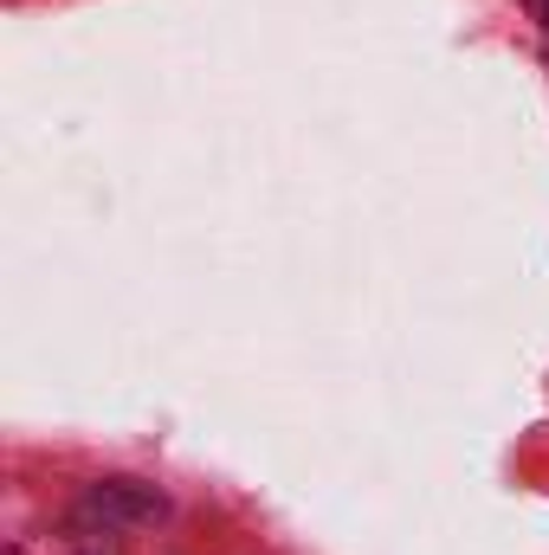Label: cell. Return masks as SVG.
Segmentation results:
<instances>
[{
    "label": "cell",
    "mask_w": 549,
    "mask_h": 555,
    "mask_svg": "<svg viewBox=\"0 0 549 555\" xmlns=\"http://www.w3.org/2000/svg\"><path fill=\"white\" fill-rule=\"evenodd\" d=\"M91 504H98V511H117V517H142V524L168 511V498H162L155 485H137V478H104V485L91 491Z\"/></svg>",
    "instance_id": "6da1fadb"
}]
</instances>
